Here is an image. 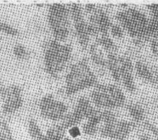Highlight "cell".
I'll use <instances>...</instances> for the list:
<instances>
[{
	"label": "cell",
	"instance_id": "1",
	"mask_svg": "<svg viewBox=\"0 0 158 140\" xmlns=\"http://www.w3.org/2000/svg\"><path fill=\"white\" fill-rule=\"evenodd\" d=\"M66 94L72 95L98 84L96 76L91 70L86 59L78 61L71 66L66 76Z\"/></svg>",
	"mask_w": 158,
	"mask_h": 140
},
{
	"label": "cell",
	"instance_id": "2",
	"mask_svg": "<svg viewBox=\"0 0 158 140\" xmlns=\"http://www.w3.org/2000/svg\"><path fill=\"white\" fill-rule=\"evenodd\" d=\"M116 19L133 40H140L144 44L150 40L147 34L149 19L141 11L134 8L123 10L116 13Z\"/></svg>",
	"mask_w": 158,
	"mask_h": 140
},
{
	"label": "cell",
	"instance_id": "3",
	"mask_svg": "<svg viewBox=\"0 0 158 140\" xmlns=\"http://www.w3.org/2000/svg\"><path fill=\"white\" fill-rule=\"evenodd\" d=\"M72 54L70 45H62L56 40L47 43L45 49L44 65L46 72L53 77H56L64 70Z\"/></svg>",
	"mask_w": 158,
	"mask_h": 140
},
{
	"label": "cell",
	"instance_id": "4",
	"mask_svg": "<svg viewBox=\"0 0 158 140\" xmlns=\"http://www.w3.org/2000/svg\"><path fill=\"white\" fill-rule=\"evenodd\" d=\"M91 99L97 107L113 109L125 104V95L118 87L114 84H98L91 93Z\"/></svg>",
	"mask_w": 158,
	"mask_h": 140
},
{
	"label": "cell",
	"instance_id": "5",
	"mask_svg": "<svg viewBox=\"0 0 158 140\" xmlns=\"http://www.w3.org/2000/svg\"><path fill=\"white\" fill-rule=\"evenodd\" d=\"M70 10L62 4H54L48 8V21L54 40L64 41L70 33Z\"/></svg>",
	"mask_w": 158,
	"mask_h": 140
},
{
	"label": "cell",
	"instance_id": "6",
	"mask_svg": "<svg viewBox=\"0 0 158 140\" xmlns=\"http://www.w3.org/2000/svg\"><path fill=\"white\" fill-rule=\"evenodd\" d=\"M39 107L41 115L53 121H62L68 114L67 106L63 102L55 99L50 94L41 99Z\"/></svg>",
	"mask_w": 158,
	"mask_h": 140
},
{
	"label": "cell",
	"instance_id": "7",
	"mask_svg": "<svg viewBox=\"0 0 158 140\" xmlns=\"http://www.w3.org/2000/svg\"><path fill=\"white\" fill-rule=\"evenodd\" d=\"M69 10L70 16L74 22L75 31L79 44L84 50H86L91 36L89 32L87 22L84 20L81 6L78 4H72L69 7Z\"/></svg>",
	"mask_w": 158,
	"mask_h": 140
},
{
	"label": "cell",
	"instance_id": "8",
	"mask_svg": "<svg viewBox=\"0 0 158 140\" xmlns=\"http://www.w3.org/2000/svg\"><path fill=\"white\" fill-rule=\"evenodd\" d=\"M0 95L3 100L2 109L5 114L14 113L23 105L22 90L19 86H1Z\"/></svg>",
	"mask_w": 158,
	"mask_h": 140
},
{
	"label": "cell",
	"instance_id": "9",
	"mask_svg": "<svg viewBox=\"0 0 158 140\" xmlns=\"http://www.w3.org/2000/svg\"><path fill=\"white\" fill-rule=\"evenodd\" d=\"M135 127L134 122L116 120L113 123L104 124L100 129V134L114 140H124Z\"/></svg>",
	"mask_w": 158,
	"mask_h": 140
},
{
	"label": "cell",
	"instance_id": "10",
	"mask_svg": "<svg viewBox=\"0 0 158 140\" xmlns=\"http://www.w3.org/2000/svg\"><path fill=\"white\" fill-rule=\"evenodd\" d=\"M121 81L128 92L133 93L135 91L134 82V65L131 59L128 57H119Z\"/></svg>",
	"mask_w": 158,
	"mask_h": 140
},
{
	"label": "cell",
	"instance_id": "11",
	"mask_svg": "<svg viewBox=\"0 0 158 140\" xmlns=\"http://www.w3.org/2000/svg\"><path fill=\"white\" fill-rule=\"evenodd\" d=\"M107 68L109 69L114 80L116 82H119L121 81L119 56H118L116 53H108V54Z\"/></svg>",
	"mask_w": 158,
	"mask_h": 140
},
{
	"label": "cell",
	"instance_id": "12",
	"mask_svg": "<svg viewBox=\"0 0 158 140\" xmlns=\"http://www.w3.org/2000/svg\"><path fill=\"white\" fill-rule=\"evenodd\" d=\"M134 69H135L136 74L140 78L155 84V72L149 68V66L147 64L141 62V61H138L134 66Z\"/></svg>",
	"mask_w": 158,
	"mask_h": 140
},
{
	"label": "cell",
	"instance_id": "13",
	"mask_svg": "<svg viewBox=\"0 0 158 140\" xmlns=\"http://www.w3.org/2000/svg\"><path fill=\"white\" fill-rule=\"evenodd\" d=\"M127 109L135 123H142L145 119V110L140 104L131 103L127 106Z\"/></svg>",
	"mask_w": 158,
	"mask_h": 140
},
{
	"label": "cell",
	"instance_id": "14",
	"mask_svg": "<svg viewBox=\"0 0 158 140\" xmlns=\"http://www.w3.org/2000/svg\"><path fill=\"white\" fill-rule=\"evenodd\" d=\"M65 131L66 129L59 123L49 129L40 140H62L65 137Z\"/></svg>",
	"mask_w": 158,
	"mask_h": 140
},
{
	"label": "cell",
	"instance_id": "15",
	"mask_svg": "<svg viewBox=\"0 0 158 140\" xmlns=\"http://www.w3.org/2000/svg\"><path fill=\"white\" fill-rule=\"evenodd\" d=\"M90 57L92 62L98 66L105 68L107 67V58H105L103 54L99 49L98 43H94L90 47Z\"/></svg>",
	"mask_w": 158,
	"mask_h": 140
},
{
	"label": "cell",
	"instance_id": "16",
	"mask_svg": "<svg viewBox=\"0 0 158 140\" xmlns=\"http://www.w3.org/2000/svg\"><path fill=\"white\" fill-rule=\"evenodd\" d=\"M96 43L99 46H101L108 53H116L117 46L108 35H100L97 38Z\"/></svg>",
	"mask_w": 158,
	"mask_h": 140
},
{
	"label": "cell",
	"instance_id": "17",
	"mask_svg": "<svg viewBox=\"0 0 158 140\" xmlns=\"http://www.w3.org/2000/svg\"><path fill=\"white\" fill-rule=\"evenodd\" d=\"M28 131L31 137L35 140H40L44 134L40 129L39 125L34 120H29L28 125Z\"/></svg>",
	"mask_w": 158,
	"mask_h": 140
},
{
	"label": "cell",
	"instance_id": "18",
	"mask_svg": "<svg viewBox=\"0 0 158 140\" xmlns=\"http://www.w3.org/2000/svg\"><path fill=\"white\" fill-rule=\"evenodd\" d=\"M147 34L148 37L150 39L158 38V21L156 19L151 18L149 19L147 27Z\"/></svg>",
	"mask_w": 158,
	"mask_h": 140
},
{
	"label": "cell",
	"instance_id": "19",
	"mask_svg": "<svg viewBox=\"0 0 158 140\" xmlns=\"http://www.w3.org/2000/svg\"><path fill=\"white\" fill-rule=\"evenodd\" d=\"M0 31L9 35H12V36L19 35V31L16 28L1 21H0Z\"/></svg>",
	"mask_w": 158,
	"mask_h": 140
},
{
	"label": "cell",
	"instance_id": "20",
	"mask_svg": "<svg viewBox=\"0 0 158 140\" xmlns=\"http://www.w3.org/2000/svg\"><path fill=\"white\" fill-rule=\"evenodd\" d=\"M13 54L15 57L19 60H23L27 58L28 57V52H27V49L21 44L15 45L13 49Z\"/></svg>",
	"mask_w": 158,
	"mask_h": 140
},
{
	"label": "cell",
	"instance_id": "21",
	"mask_svg": "<svg viewBox=\"0 0 158 140\" xmlns=\"http://www.w3.org/2000/svg\"><path fill=\"white\" fill-rule=\"evenodd\" d=\"M110 34L112 36L117 39H121L124 37V29L120 25L112 24L110 29Z\"/></svg>",
	"mask_w": 158,
	"mask_h": 140
},
{
	"label": "cell",
	"instance_id": "22",
	"mask_svg": "<svg viewBox=\"0 0 158 140\" xmlns=\"http://www.w3.org/2000/svg\"><path fill=\"white\" fill-rule=\"evenodd\" d=\"M68 134L71 137V139H76V138L80 137L81 134V131L78 126H73V127H71L70 129L68 130Z\"/></svg>",
	"mask_w": 158,
	"mask_h": 140
},
{
	"label": "cell",
	"instance_id": "23",
	"mask_svg": "<svg viewBox=\"0 0 158 140\" xmlns=\"http://www.w3.org/2000/svg\"><path fill=\"white\" fill-rule=\"evenodd\" d=\"M147 9L152 13V18L158 21V5L157 4H152L147 6Z\"/></svg>",
	"mask_w": 158,
	"mask_h": 140
},
{
	"label": "cell",
	"instance_id": "24",
	"mask_svg": "<svg viewBox=\"0 0 158 140\" xmlns=\"http://www.w3.org/2000/svg\"><path fill=\"white\" fill-rule=\"evenodd\" d=\"M150 47L153 54L158 57V38L152 39L150 40Z\"/></svg>",
	"mask_w": 158,
	"mask_h": 140
},
{
	"label": "cell",
	"instance_id": "25",
	"mask_svg": "<svg viewBox=\"0 0 158 140\" xmlns=\"http://www.w3.org/2000/svg\"><path fill=\"white\" fill-rule=\"evenodd\" d=\"M144 127L149 130V131H151L152 133H153L154 135L155 136L156 139L158 140V129L155 125L149 123V122H146V123H144Z\"/></svg>",
	"mask_w": 158,
	"mask_h": 140
},
{
	"label": "cell",
	"instance_id": "26",
	"mask_svg": "<svg viewBox=\"0 0 158 140\" xmlns=\"http://www.w3.org/2000/svg\"><path fill=\"white\" fill-rule=\"evenodd\" d=\"M85 11L89 14H92V13H94L98 9V7L95 5H92V4H88V5H85Z\"/></svg>",
	"mask_w": 158,
	"mask_h": 140
},
{
	"label": "cell",
	"instance_id": "27",
	"mask_svg": "<svg viewBox=\"0 0 158 140\" xmlns=\"http://www.w3.org/2000/svg\"><path fill=\"white\" fill-rule=\"evenodd\" d=\"M0 140H9L7 136L5 135V134L1 129H0Z\"/></svg>",
	"mask_w": 158,
	"mask_h": 140
},
{
	"label": "cell",
	"instance_id": "28",
	"mask_svg": "<svg viewBox=\"0 0 158 140\" xmlns=\"http://www.w3.org/2000/svg\"><path fill=\"white\" fill-rule=\"evenodd\" d=\"M139 140H151L149 137L146 134H141L139 137Z\"/></svg>",
	"mask_w": 158,
	"mask_h": 140
},
{
	"label": "cell",
	"instance_id": "29",
	"mask_svg": "<svg viewBox=\"0 0 158 140\" xmlns=\"http://www.w3.org/2000/svg\"><path fill=\"white\" fill-rule=\"evenodd\" d=\"M155 84L158 86V73L155 72Z\"/></svg>",
	"mask_w": 158,
	"mask_h": 140
},
{
	"label": "cell",
	"instance_id": "30",
	"mask_svg": "<svg viewBox=\"0 0 158 140\" xmlns=\"http://www.w3.org/2000/svg\"><path fill=\"white\" fill-rule=\"evenodd\" d=\"M62 140H74L73 139H71V138H68V137H64V139Z\"/></svg>",
	"mask_w": 158,
	"mask_h": 140
}]
</instances>
